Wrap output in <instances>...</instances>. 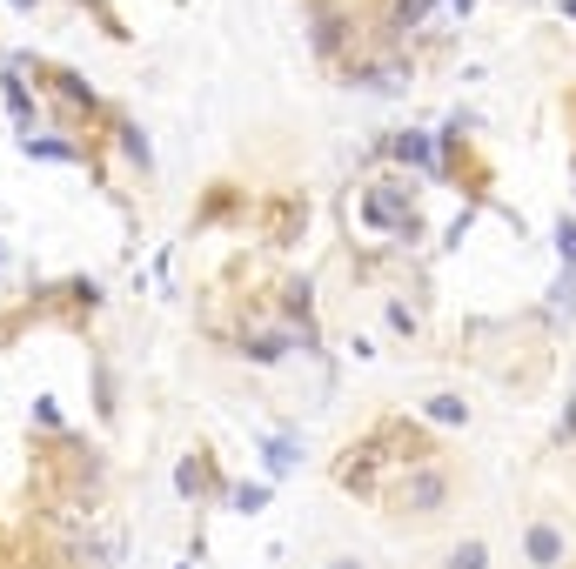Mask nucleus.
I'll return each mask as SVG.
<instances>
[{
  "instance_id": "1a4fd4ad",
  "label": "nucleus",
  "mask_w": 576,
  "mask_h": 569,
  "mask_svg": "<svg viewBox=\"0 0 576 569\" xmlns=\"http://www.w3.org/2000/svg\"><path fill=\"white\" fill-rule=\"evenodd\" d=\"M14 7H20V14H27V7H34V0H14Z\"/></svg>"
},
{
  "instance_id": "f03ea898",
  "label": "nucleus",
  "mask_w": 576,
  "mask_h": 569,
  "mask_svg": "<svg viewBox=\"0 0 576 569\" xmlns=\"http://www.w3.org/2000/svg\"><path fill=\"white\" fill-rule=\"evenodd\" d=\"M27 154H47V161H81V154H74V148H67V141H61V135H41V141H34V135H27Z\"/></svg>"
},
{
  "instance_id": "6e6552de",
  "label": "nucleus",
  "mask_w": 576,
  "mask_h": 569,
  "mask_svg": "<svg viewBox=\"0 0 576 569\" xmlns=\"http://www.w3.org/2000/svg\"><path fill=\"white\" fill-rule=\"evenodd\" d=\"M329 569H362V563H329Z\"/></svg>"
},
{
  "instance_id": "0eeeda50",
  "label": "nucleus",
  "mask_w": 576,
  "mask_h": 569,
  "mask_svg": "<svg viewBox=\"0 0 576 569\" xmlns=\"http://www.w3.org/2000/svg\"><path fill=\"white\" fill-rule=\"evenodd\" d=\"M563 255H576V228L570 222H563Z\"/></svg>"
},
{
  "instance_id": "20e7f679",
  "label": "nucleus",
  "mask_w": 576,
  "mask_h": 569,
  "mask_svg": "<svg viewBox=\"0 0 576 569\" xmlns=\"http://www.w3.org/2000/svg\"><path fill=\"white\" fill-rule=\"evenodd\" d=\"M557 550H563V542L549 536V529H530V556H536V563H557Z\"/></svg>"
},
{
  "instance_id": "39448f33",
  "label": "nucleus",
  "mask_w": 576,
  "mask_h": 569,
  "mask_svg": "<svg viewBox=\"0 0 576 569\" xmlns=\"http://www.w3.org/2000/svg\"><path fill=\"white\" fill-rule=\"evenodd\" d=\"M395 154H402V161H429V148H423V135H395Z\"/></svg>"
},
{
  "instance_id": "423d86ee",
  "label": "nucleus",
  "mask_w": 576,
  "mask_h": 569,
  "mask_svg": "<svg viewBox=\"0 0 576 569\" xmlns=\"http://www.w3.org/2000/svg\"><path fill=\"white\" fill-rule=\"evenodd\" d=\"M429 416H436V422H463V402H455V395H436V402H429Z\"/></svg>"
},
{
  "instance_id": "7ed1b4c3",
  "label": "nucleus",
  "mask_w": 576,
  "mask_h": 569,
  "mask_svg": "<svg viewBox=\"0 0 576 569\" xmlns=\"http://www.w3.org/2000/svg\"><path fill=\"white\" fill-rule=\"evenodd\" d=\"M483 563H489L483 542H455V550H449V569H483Z\"/></svg>"
},
{
  "instance_id": "f257e3e1",
  "label": "nucleus",
  "mask_w": 576,
  "mask_h": 569,
  "mask_svg": "<svg viewBox=\"0 0 576 569\" xmlns=\"http://www.w3.org/2000/svg\"><path fill=\"white\" fill-rule=\"evenodd\" d=\"M442 495H449V476H442L436 463H423L409 476V489H402V510L409 516H429V510H442Z\"/></svg>"
}]
</instances>
